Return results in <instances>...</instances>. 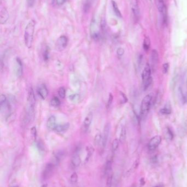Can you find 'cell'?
Wrapping results in <instances>:
<instances>
[{
	"mask_svg": "<svg viewBox=\"0 0 187 187\" xmlns=\"http://www.w3.org/2000/svg\"><path fill=\"white\" fill-rule=\"evenodd\" d=\"M35 29V21L33 20H31L25 27L24 35L25 46H26L28 48H30L32 47Z\"/></svg>",
	"mask_w": 187,
	"mask_h": 187,
	"instance_id": "6da1fadb",
	"label": "cell"
},
{
	"mask_svg": "<svg viewBox=\"0 0 187 187\" xmlns=\"http://www.w3.org/2000/svg\"><path fill=\"white\" fill-rule=\"evenodd\" d=\"M151 68L148 63L146 64L142 73H141V79L143 83V88L144 90L148 89L153 82V78L151 77Z\"/></svg>",
	"mask_w": 187,
	"mask_h": 187,
	"instance_id": "7a4b0ae2",
	"label": "cell"
},
{
	"mask_svg": "<svg viewBox=\"0 0 187 187\" xmlns=\"http://www.w3.org/2000/svg\"><path fill=\"white\" fill-rule=\"evenodd\" d=\"M153 100V95L150 93L143 98L141 101L140 108V114L141 118L146 117L149 112Z\"/></svg>",
	"mask_w": 187,
	"mask_h": 187,
	"instance_id": "3957f363",
	"label": "cell"
},
{
	"mask_svg": "<svg viewBox=\"0 0 187 187\" xmlns=\"http://www.w3.org/2000/svg\"><path fill=\"white\" fill-rule=\"evenodd\" d=\"M97 21L95 19L92 20L91 27H90V32L92 38L95 40H100L101 34H100V30L102 29V26H100L99 24L96 22Z\"/></svg>",
	"mask_w": 187,
	"mask_h": 187,
	"instance_id": "277c9868",
	"label": "cell"
},
{
	"mask_svg": "<svg viewBox=\"0 0 187 187\" xmlns=\"http://www.w3.org/2000/svg\"><path fill=\"white\" fill-rule=\"evenodd\" d=\"M56 166H55L51 162L47 163L45 167L44 170L43 171V173H42L43 179H49L52 175L53 171L54 170V168Z\"/></svg>",
	"mask_w": 187,
	"mask_h": 187,
	"instance_id": "5b68a950",
	"label": "cell"
},
{
	"mask_svg": "<svg viewBox=\"0 0 187 187\" xmlns=\"http://www.w3.org/2000/svg\"><path fill=\"white\" fill-rule=\"evenodd\" d=\"M161 140H162V138L159 135L155 136L149 142V143L148 145V149L151 151L156 150L158 148V146L161 143Z\"/></svg>",
	"mask_w": 187,
	"mask_h": 187,
	"instance_id": "8992f818",
	"label": "cell"
},
{
	"mask_svg": "<svg viewBox=\"0 0 187 187\" xmlns=\"http://www.w3.org/2000/svg\"><path fill=\"white\" fill-rule=\"evenodd\" d=\"M110 125L109 123H107L105 125L103 133L102 135V141L101 145L103 149L105 148V147H106L107 144L109 133H110Z\"/></svg>",
	"mask_w": 187,
	"mask_h": 187,
	"instance_id": "52a82bcc",
	"label": "cell"
},
{
	"mask_svg": "<svg viewBox=\"0 0 187 187\" xmlns=\"http://www.w3.org/2000/svg\"><path fill=\"white\" fill-rule=\"evenodd\" d=\"M150 61L151 63L150 66L151 68V70L154 71L158 66L159 61V54L157 50L153 49L151 51L150 57Z\"/></svg>",
	"mask_w": 187,
	"mask_h": 187,
	"instance_id": "ba28073f",
	"label": "cell"
},
{
	"mask_svg": "<svg viewBox=\"0 0 187 187\" xmlns=\"http://www.w3.org/2000/svg\"><path fill=\"white\" fill-rule=\"evenodd\" d=\"M80 150L77 149L75 150V153L73 155L71 160V165L74 168L79 167L81 163V159L80 155Z\"/></svg>",
	"mask_w": 187,
	"mask_h": 187,
	"instance_id": "9c48e42d",
	"label": "cell"
},
{
	"mask_svg": "<svg viewBox=\"0 0 187 187\" xmlns=\"http://www.w3.org/2000/svg\"><path fill=\"white\" fill-rule=\"evenodd\" d=\"M93 117V113L92 112L88 113L85 117L82 126V131L83 133H86L87 131L92 122Z\"/></svg>",
	"mask_w": 187,
	"mask_h": 187,
	"instance_id": "30bf717a",
	"label": "cell"
},
{
	"mask_svg": "<svg viewBox=\"0 0 187 187\" xmlns=\"http://www.w3.org/2000/svg\"><path fill=\"white\" fill-rule=\"evenodd\" d=\"M68 44V38L67 36L63 35L60 36L57 40L56 46L57 49L59 50H64Z\"/></svg>",
	"mask_w": 187,
	"mask_h": 187,
	"instance_id": "8fae6325",
	"label": "cell"
},
{
	"mask_svg": "<svg viewBox=\"0 0 187 187\" xmlns=\"http://www.w3.org/2000/svg\"><path fill=\"white\" fill-rule=\"evenodd\" d=\"M131 9H132L134 20L138 21L139 20V18L140 16V11H139V6H138L137 0H132Z\"/></svg>",
	"mask_w": 187,
	"mask_h": 187,
	"instance_id": "7c38bea8",
	"label": "cell"
},
{
	"mask_svg": "<svg viewBox=\"0 0 187 187\" xmlns=\"http://www.w3.org/2000/svg\"><path fill=\"white\" fill-rule=\"evenodd\" d=\"M157 7L159 12L161 14L164 21H166L167 17L166 7L164 0H157Z\"/></svg>",
	"mask_w": 187,
	"mask_h": 187,
	"instance_id": "4fadbf2b",
	"label": "cell"
},
{
	"mask_svg": "<svg viewBox=\"0 0 187 187\" xmlns=\"http://www.w3.org/2000/svg\"><path fill=\"white\" fill-rule=\"evenodd\" d=\"M38 93L42 99H46L48 95V91L45 84H41L38 87Z\"/></svg>",
	"mask_w": 187,
	"mask_h": 187,
	"instance_id": "5bb4252c",
	"label": "cell"
},
{
	"mask_svg": "<svg viewBox=\"0 0 187 187\" xmlns=\"http://www.w3.org/2000/svg\"><path fill=\"white\" fill-rule=\"evenodd\" d=\"M35 102H36V100H35V94H34V92H33V88H30L29 90V92H28V94L27 104L35 107Z\"/></svg>",
	"mask_w": 187,
	"mask_h": 187,
	"instance_id": "9a60e30c",
	"label": "cell"
},
{
	"mask_svg": "<svg viewBox=\"0 0 187 187\" xmlns=\"http://www.w3.org/2000/svg\"><path fill=\"white\" fill-rule=\"evenodd\" d=\"M23 63L20 59L17 58L16 59V75L18 77H21L23 75Z\"/></svg>",
	"mask_w": 187,
	"mask_h": 187,
	"instance_id": "2e32d148",
	"label": "cell"
},
{
	"mask_svg": "<svg viewBox=\"0 0 187 187\" xmlns=\"http://www.w3.org/2000/svg\"><path fill=\"white\" fill-rule=\"evenodd\" d=\"M57 126L56 118L54 116H50L47 121V128L50 130H53Z\"/></svg>",
	"mask_w": 187,
	"mask_h": 187,
	"instance_id": "e0dca14e",
	"label": "cell"
},
{
	"mask_svg": "<svg viewBox=\"0 0 187 187\" xmlns=\"http://www.w3.org/2000/svg\"><path fill=\"white\" fill-rule=\"evenodd\" d=\"M9 14L7 10L5 8H3L1 10L0 13V23L3 24H5L9 19Z\"/></svg>",
	"mask_w": 187,
	"mask_h": 187,
	"instance_id": "ac0fdd59",
	"label": "cell"
},
{
	"mask_svg": "<svg viewBox=\"0 0 187 187\" xmlns=\"http://www.w3.org/2000/svg\"><path fill=\"white\" fill-rule=\"evenodd\" d=\"M69 127L70 125L68 123L62 124L57 125L54 130L58 133H63L68 130Z\"/></svg>",
	"mask_w": 187,
	"mask_h": 187,
	"instance_id": "d6986e66",
	"label": "cell"
},
{
	"mask_svg": "<svg viewBox=\"0 0 187 187\" xmlns=\"http://www.w3.org/2000/svg\"><path fill=\"white\" fill-rule=\"evenodd\" d=\"M86 156L85 160V163L88 162V160H90V159L92 155H93L94 152H95V148L91 145H87L86 147Z\"/></svg>",
	"mask_w": 187,
	"mask_h": 187,
	"instance_id": "ffe728a7",
	"label": "cell"
},
{
	"mask_svg": "<svg viewBox=\"0 0 187 187\" xmlns=\"http://www.w3.org/2000/svg\"><path fill=\"white\" fill-rule=\"evenodd\" d=\"M105 175L107 176L110 174L112 172V160L111 159H109L105 164V169H104Z\"/></svg>",
	"mask_w": 187,
	"mask_h": 187,
	"instance_id": "44dd1931",
	"label": "cell"
},
{
	"mask_svg": "<svg viewBox=\"0 0 187 187\" xmlns=\"http://www.w3.org/2000/svg\"><path fill=\"white\" fill-rule=\"evenodd\" d=\"M112 9H113V11H114V12L115 13V14L118 18H121L122 15H121V13L119 9L117 3L114 1H112Z\"/></svg>",
	"mask_w": 187,
	"mask_h": 187,
	"instance_id": "7402d4cb",
	"label": "cell"
},
{
	"mask_svg": "<svg viewBox=\"0 0 187 187\" xmlns=\"http://www.w3.org/2000/svg\"><path fill=\"white\" fill-rule=\"evenodd\" d=\"M171 105L170 104H167L165 106V107L164 108L160 109V112L162 114H165V115H168L170 114L171 113Z\"/></svg>",
	"mask_w": 187,
	"mask_h": 187,
	"instance_id": "603a6c76",
	"label": "cell"
},
{
	"mask_svg": "<svg viewBox=\"0 0 187 187\" xmlns=\"http://www.w3.org/2000/svg\"><path fill=\"white\" fill-rule=\"evenodd\" d=\"M50 104L52 107H57L60 106V101L57 97H53L50 101Z\"/></svg>",
	"mask_w": 187,
	"mask_h": 187,
	"instance_id": "cb8c5ba5",
	"label": "cell"
},
{
	"mask_svg": "<svg viewBox=\"0 0 187 187\" xmlns=\"http://www.w3.org/2000/svg\"><path fill=\"white\" fill-rule=\"evenodd\" d=\"M69 99L70 100L71 102L75 103V102H78L79 101L80 99V96L78 94L76 93H72L69 96Z\"/></svg>",
	"mask_w": 187,
	"mask_h": 187,
	"instance_id": "d4e9b609",
	"label": "cell"
},
{
	"mask_svg": "<svg viewBox=\"0 0 187 187\" xmlns=\"http://www.w3.org/2000/svg\"><path fill=\"white\" fill-rule=\"evenodd\" d=\"M102 141V135L100 133H97L94 138V144L96 146L101 145Z\"/></svg>",
	"mask_w": 187,
	"mask_h": 187,
	"instance_id": "484cf974",
	"label": "cell"
},
{
	"mask_svg": "<svg viewBox=\"0 0 187 187\" xmlns=\"http://www.w3.org/2000/svg\"><path fill=\"white\" fill-rule=\"evenodd\" d=\"M126 137V130L124 127L122 128L121 130L120 137H119V141L121 143H123L125 141Z\"/></svg>",
	"mask_w": 187,
	"mask_h": 187,
	"instance_id": "4316f807",
	"label": "cell"
},
{
	"mask_svg": "<svg viewBox=\"0 0 187 187\" xmlns=\"http://www.w3.org/2000/svg\"><path fill=\"white\" fill-rule=\"evenodd\" d=\"M143 48L145 51H148L150 47V41L149 37H146L143 42Z\"/></svg>",
	"mask_w": 187,
	"mask_h": 187,
	"instance_id": "83f0119b",
	"label": "cell"
},
{
	"mask_svg": "<svg viewBox=\"0 0 187 187\" xmlns=\"http://www.w3.org/2000/svg\"><path fill=\"white\" fill-rule=\"evenodd\" d=\"M107 177V179L105 187H112V177H113L112 172L109 174Z\"/></svg>",
	"mask_w": 187,
	"mask_h": 187,
	"instance_id": "f1b7e54d",
	"label": "cell"
},
{
	"mask_svg": "<svg viewBox=\"0 0 187 187\" xmlns=\"http://www.w3.org/2000/svg\"><path fill=\"white\" fill-rule=\"evenodd\" d=\"M119 142H120V141L117 138L113 140L112 144V148L113 152L117 151V150L118 149L119 146Z\"/></svg>",
	"mask_w": 187,
	"mask_h": 187,
	"instance_id": "f546056e",
	"label": "cell"
},
{
	"mask_svg": "<svg viewBox=\"0 0 187 187\" xmlns=\"http://www.w3.org/2000/svg\"><path fill=\"white\" fill-rule=\"evenodd\" d=\"M71 183L73 184H76L78 181V175L77 172H74L70 176Z\"/></svg>",
	"mask_w": 187,
	"mask_h": 187,
	"instance_id": "4dcf8cb0",
	"label": "cell"
},
{
	"mask_svg": "<svg viewBox=\"0 0 187 187\" xmlns=\"http://www.w3.org/2000/svg\"><path fill=\"white\" fill-rule=\"evenodd\" d=\"M58 95L60 98L64 99L66 96V90L65 89L64 87H60L59 89Z\"/></svg>",
	"mask_w": 187,
	"mask_h": 187,
	"instance_id": "1f68e13d",
	"label": "cell"
},
{
	"mask_svg": "<svg viewBox=\"0 0 187 187\" xmlns=\"http://www.w3.org/2000/svg\"><path fill=\"white\" fill-rule=\"evenodd\" d=\"M30 133H31V136L32 138V140L33 142L36 140V136H37V130L35 127H33L30 130Z\"/></svg>",
	"mask_w": 187,
	"mask_h": 187,
	"instance_id": "d6a6232c",
	"label": "cell"
},
{
	"mask_svg": "<svg viewBox=\"0 0 187 187\" xmlns=\"http://www.w3.org/2000/svg\"><path fill=\"white\" fill-rule=\"evenodd\" d=\"M91 6V1L90 0H87L84 4V7H83V10L85 12H87L89 11V9H90Z\"/></svg>",
	"mask_w": 187,
	"mask_h": 187,
	"instance_id": "836d02e7",
	"label": "cell"
},
{
	"mask_svg": "<svg viewBox=\"0 0 187 187\" xmlns=\"http://www.w3.org/2000/svg\"><path fill=\"white\" fill-rule=\"evenodd\" d=\"M43 56V59H44V60L45 61H47V60H49V58H50V49H49V48L48 47H47L45 50H44Z\"/></svg>",
	"mask_w": 187,
	"mask_h": 187,
	"instance_id": "e575fe53",
	"label": "cell"
},
{
	"mask_svg": "<svg viewBox=\"0 0 187 187\" xmlns=\"http://www.w3.org/2000/svg\"><path fill=\"white\" fill-rule=\"evenodd\" d=\"M7 100L6 96L4 94H1L0 96V106L1 107L3 106L7 103Z\"/></svg>",
	"mask_w": 187,
	"mask_h": 187,
	"instance_id": "d590c367",
	"label": "cell"
},
{
	"mask_svg": "<svg viewBox=\"0 0 187 187\" xmlns=\"http://www.w3.org/2000/svg\"><path fill=\"white\" fill-rule=\"evenodd\" d=\"M112 101H113V96H112V93H110L109 95L108 100L107 101V108H109L111 106V105L112 104Z\"/></svg>",
	"mask_w": 187,
	"mask_h": 187,
	"instance_id": "8d00e7d4",
	"label": "cell"
},
{
	"mask_svg": "<svg viewBox=\"0 0 187 187\" xmlns=\"http://www.w3.org/2000/svg\"><path fill=\"white\" fill-rule=\"evenodd\" d=\"M169 69V64L168 63H165L162 66V72L164 74H166L167 73Z\"/></svg>",
	"mask_w": 187,
	"mask_h": 187,
	"instance_id": "74e56055",
	"label": "cell"
},
{
	"mask_svg": "<svg viewBox=\"0 0 187 187\" xmlns=\"http://www.w3.org/2000/svg\"><path fill=\"white\" fill-rule=\"evenodd\" d=\"M167 133L168 135L169 138L171 140H172V139L173 138V137H174V135H173V133L172 131L171 130L170 128H168L167 129Z\"/></svg>",
	"mask_w": 187,
	"mask_h": 187,
	"instance_id": "f35d334b",
	"label": "cell"
},
{
	"mask_svg": "<svg viewBox=\"0 0 187 187\" xmlns=\"http://www.w3.org/2000/svg\"><path fill=\"white\" fill-rule=\"evenodd\" d=\"M117 55L119 56H122L124 53H125V50L122 48H119L117 51Z\"/></svg>",
	"mask_w": 187,
	"mask_h": 187,
	"instance_id": "ab89813d",
	"label": "cell"
},
{
	"mask_svg": "<svg viewBox=\"0 0 187 187\" xmlns=\"http://www.w3.org/2000/svg\"><path fill=\"white\" fill-rule=\"evenodd\" d=\"M26 2L28 6L29 7H33L36 2V0H26Z\"/></svg>",
	"mask_w": 187,
	"mask_h": 187,
	"instance_id": "60d3db41",
	"label": "cell"
},
{
	"mask_svg": "<svg viewBox=\"0 0 187 187\" xmlns=\"http://www.w3.org/2000/svg\"><path fill=\"white\" fill-rule=\"evenodd\" d=\"M67 1L68 0H56V2H57V4L60 6L65 4Z\"/></svg>",
	"mask_w": 187,
	"mask_h": 187,
	"instance_id": "b9f144b4",
	"label": "cell"
},
{
	"mask_svg": "<svg viewBox=\"0 0 187 187\" xmlns=\"http://www.w3.org/2000/svg\"><path fill=\"white\" fill-rule=\"evenodd\" d=\"M154 187H164V186L162 184H159L156 185V186H155Z\"/></svg>",
	"mask_w": 187,
	"mask_h": 187,
	"instance_id": "7bdbcfd3",
	"label": "cell"
},
{
	"mask_svg": "<svg viewBox=\"0 0 187 187\" xmlns=\"http://www.w3.org/2000/svg\"><path fill=\"white\" fill-rule=\"evenodd\" d=\"M40 187H48V185L47 184H43Z\"/></svg>",
	"mask_w": 187,
	"mask_h": 187,
	"instance_id": "ee69618b",
	"label": "cell"
},
{
	"mask_svg": "<svg viewBox=\"0 0 187 187\" xmlns=\"http://www.w3.org/2000/svg\"><path fill=\"white\" fill-rule=\"evenodd\" d=\"M50 1H51V2H52V4H53V3H54V2H55V1H56V0H50Z\"/></svg>",
	"mask_w": 187,
	"mask_h": 187,
	"instance_id": "f6af8a7d",
	"label": "cell"
},
{
	"mask_svg": "<svg viewBox=\"0 0 187 187\" xmlns=\"http://www.w3.org/2000/svg\"><path fill=\"white\" fill-rule=\"evenodd\" d=\"M18 187V186H13V187Z\"/></svg>",
	"mask_w": 187,
	"mask_h": 187,
	"instance_id": "bcb514c9",
	"label": "cell"
}]
</instances>
